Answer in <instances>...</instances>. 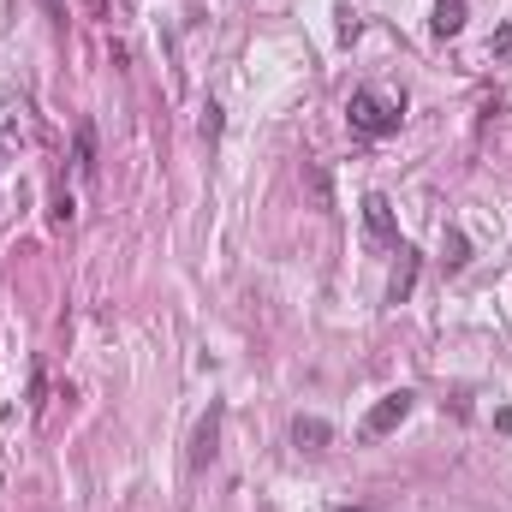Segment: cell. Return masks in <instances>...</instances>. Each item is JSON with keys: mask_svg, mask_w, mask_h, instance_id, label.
<instances>
[{"mask_svg": "<svg viewBox=\"0 0 512 512\" xmlns=\"http://www.w3.org/2000/svg\"><path fill=\"white\" fill-rule=\"evenodd\" d=\"M78 167H84V173H96V131H90V126H78Z\"/></svg>", "mask_w": 512, "mask_h": 512, "instance_id": "ba28073f", "label": "cell"}, {"mask_svg": "<svg viewBox=\"0 0 512 512\" xmlns=\"http://www.w3.org/2000/svg\"><path fill=\"white\" fill-rule=\"evenodd\" d=\"M411 286H417V251H405V245H399V268H393V280H387V298H393V304H405V298H411Z\"/></svg>", "mask_w": 512, "mask_h": 512, "instance_id": "8992f818", "label": "cell"}, {"mask_svg": "<svg viewBox=\"0 0 512 512\" xmlns=\"http://www.w3.org/2000/svg\"><path fill=\"white\" fill-rule=\"evenodd\" d=\"M459 262H465V239L453 233V239H447V268H459Z\"/></svg>", "mask_w": 512, "mask_h": 512, "instance_id": "30bf717a", "label": "cell"}, {"mask_svg": "<svg viewBox=\"0 0 512 512\" xmlns=\"http://www.w3.org/2000/svg\"><path fill=\"white\" fill-rule=\"evenodd\" d=\"M465 30V0H435V36H459Z\"/></svg>", "mask_w": 512, "mask_h": 512, "instance_id": "52a82bcc", "label": "cell"}, {"mask_svg": "<svg viewBox=\"0 0 512 512\" xmlns=\"http://www.w3.org/2000/svg\"><path fill=\"white\" fill-rule=\"evenodd\" d=\"M328 441H334V429H328L322 417H298V423H292V447H298V453H328Z\"/></svg>", "mask_w": 512, "mask_h": 512, "instance_id": "5b68a950", "label": "cell"}, {"mask_svg": "<svg viewBox=\"0 0 512 512\" xmlns=\"http://www.w3.org/2000/svg\"><path fill=\"white\" fill-rule=\"evenodd\" d=\"M364 233H370L376 251H399V221H393V203H387L382 191L364 197Z\"/></svg>", "mask_w": 512, "mask_h": 512, "instance_id": "7a4b0ae2", "label": "cell"}, {"mask_svg": "<svg viewBox=\"0 0 512 512\" xmlns=\"http://www.w3.org/2000/svg\"><path fill=\"white\" fill-rule=\"evenodd\" d=\"M399 102H387V96H376V90H358L352 102H346V120H352V131H364V137H393L399 131Z\"/></svg>", "mask_w": 512, "mask_h": 512, "instance_id": "6da1fadb", "label": "cell"}, {"mask_svg": "<svg viewBox=\"0 0 512 512\" xmlns=\"http://www.w3.org/2000/svg\"><path fill=\"white\" fill-rule=\"evenodd\" d=\"M203 137H221V108L209 102V114H203Z\"/></svg>", "mask_w": 512, "mask_h": 512, "instance_id": "9c48e42d", "label": "cell"}, {"mask_svg": "<svg viewBox=\"0 0 512 512\" xmlns=\"http://www.w3.org/2000/svg\"><path fill=\"white\" fill-rule=\"evenodd\" d=\"M405 417H411V393L399 387V393H387V399H376V405H370V417H364V435H370V441H382V435H393Z\"/></svg>", "mask_w": 512, "mask_h": 512, "instance_id": "3957f363", "label": "cell"}, {"mask_svg": "<svg viewBox=\"0 0 512 512\" xmlns=\"http://www.w3.org/2000/svg\"><path fill=\"white\" fill-rule=\"evenodd\" d=\"M221 447V405H209V417L197 423V441H191V471H203Z\"/></svg>", "mask_w": 512, "mask_h": 512, "instance_id": "277c9868", "label": "cell"}]
</instances>
